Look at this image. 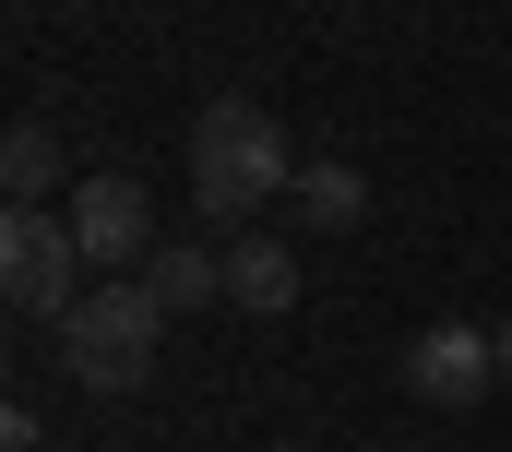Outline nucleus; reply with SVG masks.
I'll list each match as a JSON object with an SVG mask.
<instances>
[{
    "instance_id": "1",
    "label": "nucleus",
    "mask_w": 512,
    "mask_h": 452,
    "mask_svg": "<svg viewBox=\"0 0 512 452\" xmlns=\"http://www.w3.org/2000/svg\"><path fill=\"white\" fill-rule=\"evenodd\" d=\"M274 191H298V167H286V131L251 108V96H215V108L191 119V203L215 226L262 215Z\"/></svg>"
},
{
    "instance_id": "2",
    "label": "nucleus",
    "mask_w": 512,
    "mask_h": 452,
    "mask_svg": "<svg viewBox=\"0 0 512 452\" xmlns=\"http://www.w3.org/2000/svg\"><path fill=\"white\" fill-rule=\"evenodd\" d=\"M155 345H167V310H155V286H143V274L84 286V310L60 322V357H72V381H84V393H143Z\"/></svg>"
},
{
    "instance_id": "3",
    "label": "nucleus",
    "mask_w": 512,
    "mask_h": 452,
    "mask_svg": "<svg viewBox=\"0 0 512 452\" xmlns=\"http://www.w3.org/2000/svg\"><path fill=\"white\" fill-rule=\"evenodd\" d=\"M0 298L24 322H72L84 310V238H72V215L12 203V226H0Z\"/></svg>"
},
{
    "instance_id": "4",
    "label": "nucleus",
    "mask_w": 512,
    "mask_h": 452,
    "mask_svg": "<svg viewBox=\"0 0 512 452\" xmlns=\"http://www.w3.org/2000/svg\"><path fill=\"white\" fill-rule=\"evenodd\" d=\"M72 238H84V262H155V203H143V179H120V167L72 179Z\"/></svg>"
},
{
    "instance_id": "5",
    "label": "nucleus",
    "mask_w": 512,
    "mask_h": 452,
    "mask_svg": "<svg viewBox=\"0 0 512 452\" xmlns=\"http://www.w3.org/2000/svg\"><path fill=\"white\" fill-rule=\"evenodd\" d=\"M489 381H501V345L465 334V322H429V334L405 345V393L417 405H477Z\"/></svg>"
},
{
    "instance_id": "6",
    "label": "nucleus",
    "mask_w": 512,
    "mask_h": 452,
    "mask_svg": "<svg viewBox=\"0 0 512 452\" xmlns=\"http://www.w3.org/2000/svg\"><path fill=\"white\" fill-rule=\"evenodd\" d=\"M143 286H155V310L179 322V310H203V298H227V250H191V238H167V250L143 262Z\"/></svg>"
},
{
    "instance_id": "7",
    "label": "nucleus",
    "mask_w": 512,
    "mask_h": 452,
    "mask_svg": "<svg viewBox=\"0 0 512 452\" xmlns=\"http://www.w3.org/2000/svg\"><path fill=\"white\" fill-rule=\"evenodd\" d=\"M227 298L274 322V310L298 298V250H286V238H239V250H227Z\"/></svg>"
},
{
    "instance_id": "8",
    "label": "nucleus",
    "mask_w": 512,
    "mask_h": 452,
    "mask_svg": "<svg viewBox=\"0 0 512 452\" xmlns=\"http://www.w3.org/2000/svg\"><path fill=\"white\" fill-rule=\"evenodd\" d=\"M60 179H72V167H60V131H48V119H12V143H0V191H12V203H48Z\"/></svg>"
},
{
    "instance_id": "9",
    "label": "nucleus",
    "mask_w": 512,
    "mask_h": 452,
    "mask_svg": "<svg viewBox=\"0 0 512 452\" xmlns=\"http://www.w3.org/2000/svg\"><path fill=\"white\" fill-rule=\"evenodd\" d=\"M298 215L310 226H358L370 215V179L358 167H298Z\"/></svg>"
},
{
    "instance_id": "10",
    "label": "nucleus",
    "mask_w": 512,
    "mask_h": 452,
    "mask_svg": "<svg viewBox=\"0 0 512 452\" xmlns=\"http://www.w3.org/2000/svg\"><path fill=\"white\" fill-rule=\"evenodd\" d=\"M0 452H48V429H36V417L12 405V417H0Z\"/></svg>"
},
{
    "instance_id": "11",
    "label": "nucleus",
    "mask_w": 512,
    "mask_h": 452,
    "mask_svg": "<svg viewBox=\"0 0 512 452\" xmlns=\"http://www.w3.org/2000/svg\"><path fill=\"white\" fill-rule=\"evenodd\" d=\"M489 345H501V381H512V322H501V334H489Z\"/></svg>"
},
{
    "instance_id": "12",
    "label": "nucleus",
    "mask_w": 512,
    "mask_h": 452,
    "mask_svg": "<svg viewBox=\"0 0 512 452\" xmlns=\"http://www.w3.org/2000/svg\"><path fill=\"white\" fill-rule=\"evenodd\" d=\"M262 452H310V441H262Z\"/></svg>"
}]
</instances>
